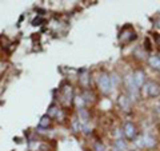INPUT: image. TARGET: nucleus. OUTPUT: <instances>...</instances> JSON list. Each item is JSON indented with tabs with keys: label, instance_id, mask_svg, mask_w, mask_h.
<instances>
[{
	"label": "nucleus",
	"instance_id": "14",
	"mask_svg": "<svg viewBox=\"0 0 160 151\" xmlns=\"http://www.w3.org/2000/svg\"><path fill=\"white\" fill-rule=\"evenodd\" d=\"M93 148H95V151H104V146L100 142H96L95 146H93Z\"/></svg>",
	"mask_w": 160,
	"mask_h": 151
},
{
	"label": "nucleus",
	"instance_id": "18",
	"mask_svg": "<svg viewBox=\"0 0 160 151\" xmlns=\"http://www.w3.org/2000/svg\"><path fill=\"white\" fill-rule=\"evenodd\" d=\"M159 59H160V56H159Z\"/></svg>",
	"mask_w": 160,
	"mask_h": 151
},
{
	"label": "nucleus",
	"instance_id": "17",
	"mask_svg": "<svg viewBox=\"0 0 160 151\" xmlns=\"http://www.w3.org/2000/svg\"><path fill=\"white\" fill-rule=\"evenodd\" d=\"M158 111H159V114H160V108H159V110H158Z\"/></svg>",
	"mask_w": 160,
	"mask_h": 151
},
{
	"label": "nucleus",
	"instance_id": "2",
	"mask_svg": "<svg viewBox=\"0 0 160 151\" xmlns=\"http://www.w3.org/2000/svg\"><path fill=\"white\" fill-rule=\"evenodd\" d=\"M138 146L140 147H146V148H151L153 146H156V139H155L152 135H143L142 138L138 140Z\"/></svg>",
	"mask_w": 160,
	"mask_h": 151
},
{
	"label": "nucleus",
	"instance_id": "3",
	"mask_svg": "<svg viewBox=\"0 0 160 151\" xmlns=\"http://www.w3.org/2000/svg\"><path fill=\"white\" fill-rule=\"evenodd\" d=\"M123 134L126 135V138L132 140L133 138H136V127L133 126V123L131 122H126L123 127Z\"/></svg>",
	"mask_w": 160,
	"mask_h": 151
},
{
	"label": "nucleus",
	"instance_id": "10",
	"mask_svg": "<svg viewBox=\"0 0 160 151\" xmlns=\"http://www.w3.org/2000/svg\"><path fill=\"white\" fill-rule=\"evenodd\" d=\"M79 117H80V120L84 123H87L88 122V119H89V114L87 110H84V108H80L79 110Z\"/></svg>",
	"mask_w": 160,
	"mask_h": 151
},
{
	"label": "nucleus",
	"instance_id": "15",
	"mask_svg": "<svg viewBox=\"0 0 160 151\" xmlns=\"http://www.w3.org/2000/svg\"><path fill=\"white\" fill-rule=\"evenodd\" d=\"M55 115H59L58 111H56V107H55V106H51V108H49V115H48V117L51 118V117H55Z\"/></svg>",
	"mask_w": 160,
	"mask_h": 151
},
{
	"label": "nucleus",
	"instance_id": "5",
	"mask_svg": "<svg viewBox=\"0 0 160 151\" xmlns=\"http://www.w3.org/2000/svg\"><path fill=\"white\" fill-rule=\"evenodd\" d=\"M147 92L151 98H156L160 95V84L155 82H149L147 84Z\"/></svg>",
	"mask_w": 160,
	"mask_h": 151
},
{
	"label": "nucleus",
	"instance_id": "9",
	"mask_svg": "<svg viewBox=\"0 0 160 151\" xmlns=\"http://www.w3.org/2000/svg\"><path fill=\"white\" fill-rule=\"evenodd\" d=\"M49 124H51V118H49L48 115H44V117H42V119H40V122H39V127L46 128V127H48Z\"/></svg>",
	"mask_w": 160,
	"mask_h": 151
},
{
	"label": "nucleus",
	"instance_id": "16",
	"mask_svg": "<svg viewBox=\"0 0 160 151\" xmlns=\"http://www.w3.org/2000/svg\"><path fill=\"white\" fill-rule=\"evenodd\" d=\"M156 26L160 28V19H158V20H156Z\"/></svg>",
	"mask_w": 160,
	"mask_h": 151
},
{
	"label": "nucleus",
	"instance_id": "13",
	"mask_svg": "<svg viewBox=\"0 0 160 151\" xmlns=\"http://www.w3.org/2000/svg\"><path fill=\"white\" fill-rule=\"evenodd\" d=\"M80 83H82L84 87H88V75H87V71H83V75L80 78Z\"/></svg>",
	"mask_w": 160,
	"mask_h": 151
},
{
	"label": "nucleus",
	"instance_id": "4",
	"mask_svg": "<svg viewBox=\"0 0 160 151\" xmlns=\"http://www.w3.org/2000/svg\"><path fill=\"white\" fill-rule=\"evenodd\" d=\"M126 86H127L129 94H131V98H138L139 87L135 84L133 79H132V75H127V76H126Z\"/></svg>",
	"mask_w": 160,
	"mask_h": 151
},
{
	"label": "nucleus",
	"instance_id": "7",
	"mask_svg": "<svg viewBox=\"0 0 160 151\" xmlns=\"http://www.w3.org/2000/svg\"><path fill=\"white\" fill-rule=\"evenodd\" d=\"M119 104H120V107L127 112L131 110V100H129L126 95H120L119 96Z\"/></svg>",
	"mask_w": 160,
	"mask_h": 151
},
{
	"label": "nucleus",
	"instance_id": "8",
	"mask_svg": "<svg viewBox=\"0 0 160 151\" xmlns=\"http://www.w3.org/2000/svg\"><path fill=\"white\" fill-rule=\"evenodd\" d=\"M148 62H149V66H151L152 68L160 70V59H159V56H151L148 59Z\"/></svg>",
	"mask_w": 160,
	"mask_h": 151
},
{
	"label": "nucleus",
	"instance_id": "6",
	"mask_svg": "<svg viewBox=\"0 0 160 151\" xmlns=\"http://www.w3.org/2000/svg\"><path fill=\"white\" fill-rule=\"evenodd\" d=\"M132 79L138 87H142L144 84V80H146V74H144V71H142V70H136V71L132 74Z\"/></svg>",
	"mask_w": 160,
	"mask_h": 151
},
{
	"label": "nucleus",
	"instance_id": "1",
	"mask_svg": "<svg viewBox=\"0 0 160 151\" xmlns=\"http://www.w3.org/2000/svg\"><path fill=\"white\" fill-rule=\"evenodd\" d=\"M98 84H99V90L103 94H108L109 92V88H111V78H109L107 74H102L99 76Z\"/></svg>",
	"mask_w": 160,
	"mask_h": 151
},
{
	"label": "nucleus",
	"instance_id": "11",
	"mask_svg": "<svg viewBox=\"0 0 160 151\" xmlns=\"http://www.w3.org/2000/svg\"><path fill=\"white\" fill-rule=\"evenodd\" d=\"M115 147H116L119 151H124L127 148V146H126V143H124L122 139H118L116 142H115Z\"/></svg>",
	"mask_w": 160,
	"mask_h": 151
},
{
	"label": "nucleus",
	"instance_id": "12",
	"mask_svg": "<svg viewBox=\"0 0 160 151\" xmlns=\"http://www.w3.org/2000/svg\"><path fill=\"white\" fill-rule=\"evenodd\" d=\"M82 96H83V99H84V102H86V103L92 102V100H93V95H92V92H89L88 90H87V91H84V94L82 95Z\"/></svg>",
	"mask_w": 160,
	"mask_h": 151
}]
</instances>
